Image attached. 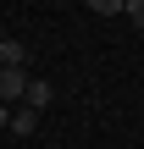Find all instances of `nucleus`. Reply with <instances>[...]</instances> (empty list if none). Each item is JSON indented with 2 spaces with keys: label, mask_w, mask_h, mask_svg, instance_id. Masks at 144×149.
I'll return each instance as SVG.
<instances>
[{
  "label": "nucleus",
  "mask_w": 144,
  "mask_h": 149,
  "mask_svg": "<svg viewBox=\"0 0 144 149\" xmlns=\"http://www.w3.org/2000/svg\"><path fill=\"white\" fill-rule=\"evenodd\" d=\"M22 61H28V50L17 39H0V66H22Z\"/></svg>",
  "instance_id": "obj_4"
},
{
  "label": "nucleus",
  "mask_w": 144,
  "mask_h": 149,
  "mask_svg": "<svg viewBox=\"0 0 144 149\" xmlns=\"http://www.w3.org/2000/svg\"><path fill=\"white\" fill-rule=\"evenodd\" d=\"M33 127H39V116H33V111H11V122H6V133H11V138H28Z\"/></svg>",
  "instance_id": "obj_3"
},
{
  "label": "nucleus",
  "mask_w": 144,
  "mask_h": 149,
  "mask_svg": "<svg viewBox=\"0 0 144 149\" xmlns=\"http://www.w3.org/2000/svg\"><path fill=\"white\" fill-rule=\"evenodd\" d=\"M28 94V66H0V105H22Z\"/></svg>",
  "instance_id": "obj_1"
},
{
  "label": "nucleus",
  "mask_w": 144,
  "mask_h": 149,
  "mask_svg": "<svg viewBox=\"0 0 144 149\" xmlns=\"http://www.w3.org/2000/svg\"><path fill=\"white\" fill-rule=\"evenodd\" d=\"M50 100H55V88H50L44 77H28V94H22V111H33V116H39V111H50Z\"/></svg>",
  "instance_id": "obj_2"
},
{
  "label": "nucleus",
  "mask_w": 144,
  "mask_h": 149,
  "mask_svg": "<svg viewBox=\"0 0 144 149\" xmlns=\"http://www.w3.org/2000/svg\"><path fill=\"white\" fill-rule=\"evenodd\" d=\"M94 11L100 17H117V11H128V0H94Z\"/></svg>",
  "instance_id": "obj_5"
}]
</instances>
